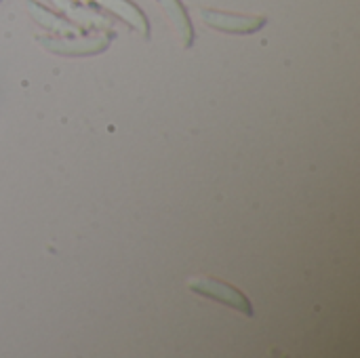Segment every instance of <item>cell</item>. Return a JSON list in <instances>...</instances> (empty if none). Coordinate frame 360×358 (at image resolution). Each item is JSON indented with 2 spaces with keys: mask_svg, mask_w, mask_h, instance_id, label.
<instances>
[{
  "mask_svg": "<svg viewBox=\"0 0 360 358\" xmlns=\"http://www.w3.org/2000/svg\"><path fill=\"white\" fill-rule=\"evenodd\" d=\"M188 287L194 291V293H200L205 298H211L219 304H226L247 317H253V306L251 302L247 300V295L243 291H238L236 287L232 285H226V283H219L215 279H190L188 281Z\"/></svg>",
  "mask_w": 360,
  "mask_h": 358,
  "instance_id": "cell-1",
  "label": "cell"
},
{
  "mask_svg": "<svg viewBox=\"0 0 360 358\" xmlns=\"http://www.w3.org/2000/svg\"><path fill=\"white\" fill-rule=\"evenodd\" d=\"M200 19L221 32H232V34H251L264 27L266 17H255V15H232V13H221V11H211L202 8Z\"/></svg>",
  "mask_w": 360,
  "mask_h": 358,
  "instance_id": "cell-2",
  "label": "cell"
},
{
  "mask_svg": "<svg viewBox=\"0 0 360 358\" xmlns=\"http://www.w3.org/2000/svg\"><path fill=\"white\" fill-rule=\"evenodd\" d=\"M40 44L53 53L59 55H95L108 49L110 36H91V38H74V40H61V38H38Z\"/></svg>",
  "mask_w": 360,
  "mask_h": 358,
  "instance_id": "cell-3",
  "label": "cell"
},
{
  "mask_svg": "<svg viewBox=\"0 0 360 358\" xmlns=\"http://www.w3.org/2000/svg\"><path fill=\"white\" fill-rule=\"evenodd\" d=\"M156 2L162 6L165 15L169 17L171 25H173L175 32H177L181 44H184V46H190L192 40H194V32H192V23H190V17H188L184 4H181L179 0H156Z\"/></svg>",
  "mask_w": 360,
  "mask_h": 358,
  "instance_id": "cell-4",
  "label": "cell"
},
{
  "mask_svg": "<svg viewBox=\"0 0 360 358\" xmlns=\"http://www.w3.org/2000/svg\"><path fill=\"white\" fill-rule=\"evenodd\" d=\"M93 2H97L103 8L112 11L114 15L124 19L131 27H135L137 32L148 36V21H146V17L141 15V11L133 2H129V0H93Z\"/></svg>",
  "mask_w": 360,
  "mask_h": 358,
  "instance_id": "cell-5",
  "label": "cell"
},
{
  "mask_svg": "<svg viewBox=\"0 0 360 358\" xmlns=\"http://www.w3.org/2000/svg\"><path fill=\"white\" fill-rule=\"evenodd\" d=\"M27 8H30L32 17H34L42 27H49V30H53V32H61V34H76V32H78L72 23H68L65 19H61V17L53 15L51 11H46L44 6L36 4L34 0H27Z\"/></svg>",
  "mask_w": 360,
  "mask_h": 358,
  "instance_id": "cell-6",
  "label": "cell"
}]
</instances>
